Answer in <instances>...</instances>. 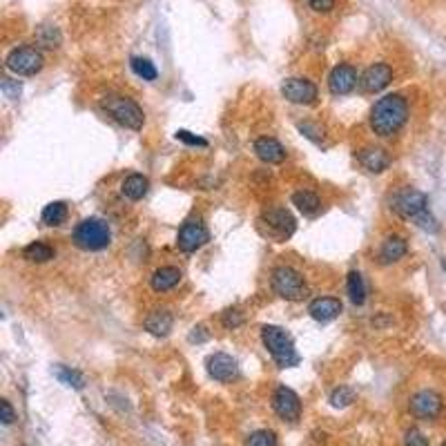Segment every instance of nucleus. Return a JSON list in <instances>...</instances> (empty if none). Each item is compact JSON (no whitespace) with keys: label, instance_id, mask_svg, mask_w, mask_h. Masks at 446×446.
<instances>
[{"label":"nucleus","instance_id":"obj_19","mask_svg":"<svg viewBox=\"0 0 446 446\" xmlns=\"http://www.w3.org/2000/svg\"><path fill=\"white\" fill-rule=\"evenodd\" d=\"M408 252V244L404 236L399 234H389L386 239L382 241V248H379V263L382 265H391V263H397L399 259H404V255Z\"/></svg>","mask_w":446,"mask_h":446},{"label":"nucleus","instance_id":"obj_1","mask_svg":"<svg viewBox=\"0 0 446 446\" xmlns=\"http://www.w3.org/2000/svg\"><path fill=\"white\" fill-rule=\"evenodd\" d=\"M408 118V103L401 94H386L382 96L373 110H370V130H373L377 137L382 139H391L404 127Z\"/></svg>","mask_w":446,"mask_h":446},{"label":"nucleus","instance_id":"obj_22","mask_svg":"<svg viewBox=\"0 0 446 446\" xmlns=\"http://www.w3.org/2000/svg\"><path fill=\"white\" fill-rule=\"evenodd\" d=\"M292 205L304 217H317L321 212V199L310 190H297L292 195Z\"/></svg>","mask_w":446,"mask_h":446},{"label":"nucleus","instance_id":"obj_16","mask_svg":"<svg viewBox=\"0 0 446 446\" xmlns=\"http://www.w3.org/2000/svg\"><path fill=\"white\" fill-rule=\"evenodd\" d=\"M357 161H360V166L364 170H368L370 174H382L391 168V154L384 150V147H362L360 152H357Z\"/></svg>","mask_w":446,"mask_h":446},{"label":"nucleus","instance_id":"obj_6","mask_svg":"<svg viewBox=\"0 0 446 446\" xmlns=\"http://www.w3.org/2000/svg\"><path fill=\"white\" fill-rule=\"evenodd\" d=\"M103 110H105L118 125L134 130V132L141 130L145 123V114L141 105L130 96H118V94L105 96L103 98Z\"/></svg>","mask_w":446,"mask_h":446},{"label":"nucleus","instance_id":"obj_7","mask_svg":"<svg viewBox=\"0 0 446 446\" xmlns=\"http://www.w3.org/2000/svg\"><path fill=\"white\" fill-rule=\"evenodd\" d=\"M273 290L286 302H302L308 297V284L299 270H295L292 265H279L273 270L270 277Z\"/></svg>","mask_w":446,"mask_h":446},{"label":"nucleus","instance_id":"obj_36","mask_svg":"<svg viewBox=\"0 0 446 446\" xmlns=\"http://www.w3.org/2000/svg\"><path fill=\"white\" fill-rule=\"evenodd\" d=\"M176 139H178V141H183V143H188V145H199V147H205V145H207L205 139L195 137V134L188 132V130H178V132H176Z\"/></svg>","mask_w":446,"mask_h":446},{"label":"nucleus","instance_id":"obj_30","mask_svg":"<svg viewBox=\"0 0 446 446\" xmlns=\"http://www.w3.org/2000/svg\"><path fill=\"white\" fill-rule=\"evenodd\" d=\"M36 40L38 45H42V47H58L61 45V34H58V29L52 27V25H42L38 29V34H36Z\"/></svg>","mask_w":446,"mask_h":446},{"label":"nucleus","instance_id":"obj_18","mask_svg":"<svg viewBox=\"0 0 446 446\" xmlns=\"http://www.w3.org/2000/svg\"><path fill=\"white\" fill-rule=\"evenodd\" d=\"M255 154L259 156V161L268 163V166H279V163H284L286 156H288L286 147L273 137L257 139L255 141Z\"/></svg>","mask_w":446,"mask_h":446},{"label":"nucleus","instance_id":"obj_31","mask_svg":"<svg viewBox=\"0 0 446 446\" xmlns=\"http://www.w3.org/2000/svg\"><path fill=\"white\" fill-rule=\"evenodd\" d=\"M246 446H277V433L268 428L255 430L246 438Z\"/></svg>","mask_w":446,"mask_h":446},{"label":"nucleus","instance_id":"obj_23","mask_svg":"<svg viewBox=\"0 0 446 446\" xmlns=\"http://www.w3.org/2000/svg\"><path fill=\"white\" fill-rule=\"evenodd\" d=\"M147 190H150V178L143 174H130L121 185L123 197L130 201H141L147 195Z\"/></svg>","mask_w":446,"mask_h":446},{"label":"nucleus","instance_id":"obj_34","mask_svg":"<svg viewBox=\"0 0 446 446\" xmlns=\"http://www.w3.org/2000/svg\"><path fill=\"white\" fill-rule=\"evenodd\" d=\"M0 87H3V94L11 101H16L23 92V85L18 81H13V79H3V83H0Z\"/></svg>","mask_w":446,"mask_h":446},{"label":"nucleus","instance_id":"obj_8","mask_svg":"<svg viewBox=\"0 0 446 446\" xmlns=\"http://www.w3.org/2000/svg\"><path fill=\"white\" fill-rule=\"evenodd\" d=\"M5 65L9 72L18 74V76H36V74L45 67V58H42L40 50L25 45V47H16L7 54Z\"/></svg>","mask_w":446,"mask_h":446},{"label":"nucleus","instance_id":"obj_13","mask_svg":"<svg viewBox=\"0 0 446 446\" xmlns=\"http://www.w3.org/2000/svg\"><path fill=\"white\" fill-rule=\"evenodd\" d=\"M205 368H207V375H210L212 379H217V382H221V384H228V382L239 377V364H236V360L228 353L210 355L205 362Z\"/></svg>","mask_w":446,"mask_h":446},{"label":"nucleus","instance_id":"obj_15","mask_svg":"<svg viewBox=\"0 0 446 446\" xmlns=\"http://www.w3.org/2000/svg\"><path fill=\"white\" fill-rule=\"evenodd\" d=\"M411 413L420 420H435L442 413L444 401L435 391H420L411 397Z\"/></svg>","mask_w":446,"mask_h":446},{"label":"nucleus","instance_id":"obj_40","mask_svg":"<svg viewBox=\"0 0 446 446\" xmlns=\"http://www.w3.org/2000/svg\"><path fill=\"white\" fill-rule=\"evenodd\" d=\"M442 446H446V442H444V444H442Z\"/></svg>","mask_w":446,"mask_h":446},{"label":"nucleus","instance_id":"obj_37","mask_svg":"<svg viewBox=\"0 0 446 446\" xmlns=\"http://www.w3.org/2000/svg\"><path fill=\"white\" fill-rule=\"evenodd\" d=\"M297 127H299V132L304 134V137H308L310 141L321 143V137H319V134H321V130H319L317 125H312V123H299Z\"/></svg>","mask_w":446,"mask_h":446},{"label":"nucleus","instance_id":"obj_10","mask_svg":"<svg viewBox=\"0 0 446 446\" xmlns=\"http://www.w3.org/2000/svg\"><path fill=\"white\" fill-rule=\"evenodd\" d=\"M281 94H284L286 101L295 103V105H312L319 96L317 85L308 81V79H286L284 85H281Z\"/></svg>","mask_w":446,"mask_h":446},{"label":"nucleus","instance_id":"obj_3","mask_svg":"<svg viewBox=\"0 0 446 446\" xmlns=\"http://www.w3.org/2000/svg\"><path fill=\"white\" fill-rule=\"evenodd\" d=\"M261 341L279 368H292L302 362L299 353L295 348L292 337L284 328H279V326H263Z\"/></svg>","mask_w":446,"mask_h":446},{"label":"nucleus","instance_id":"obj_28","mask_svg":"<svg viewBox=\"0 0 446 446\" xmlns=\"http://www.w3.org/2000/svg\"><path fill=\"white\" fill-rule=\"evenodd\" d=\"M130 65H132L134 74H137V76H141L143 81H156V76H159V72H156V67H154V63L150 61V58L134 56Z\"/></svg>","mask_w":446,"mask_h":446},{"label":"nucleus","instance_id":"obj_4","mask_svg":"<svg viewBox=\"0 0 446 446\" xmlns=\"http://www.w3.org/2000/svg\"><path fill=\"white\" fill-rule=\"evenodd\" d=\"M72 241L74 246L85 252H98V250H105L112 244V232L103 219L89 217V219H83L79 226L74 228Z\"/></svg>","mask_w":446,"mask_h":446},{"label":"nucleus","instance_id":"obj_29","mask_svg":"<svg viewBox=\"0 0 446 446\" xmlns=\"http://www.w3.org/2000/svg\"><path fill=\"white\" fill-rule=\"evenodd\" d=\"M355 397H357L355 389H350V386H339V389H335L331 393V406H335V408H346V406L353 404Z\"/></svg>","mask_w":446,"mask_h":446},{"label":"nucleus","instance_id":"obj_14","mask_svg":"<svg viewBox=\"0 0 446 446\" xmlns=\"http://www.w3.org/2000/svg\"><path fill=\"white\" fill-rule=\"evenodd\" d=\"M357 85H360V76H357V69L353 65L339 63L333 67L331 76H328V89L333 96H346Z\"/></svg>","mask_w":446,"mask_h":446},{"label":"nucleus","instance_id":"obj_21","mask_svg":"<svg viewBox=\"0 0 446 446\" xmlns=\"http://www.w3.org/2000/svg\"><path fill=\"white\" fill-rule=\"evenodd\" d=\"M174 326V317L170 310H152L145 317V331L154 337H168Z\"/></svg>","mask_w":446,"mask_h":446},{"label":"nucleus","instance_id":"obj_17","mask_svg":"<svg viewBox=\"0 0 446 446\" xmlns=\"http://www.w3.org/2000/svg\"><path fill=\"white\" fill-rule=\"evenodd\" d=\"M341 310H344V306H341V302L337 299V297H317V299H312L308 304V312L310 317L315 321H333L341 315Z\"/></svg>","mask_w":446,"mask_h":446},{"label":"nucleus","instance_id":"obj_27","mask_svg":"<svg viewBox=\"0 0 446 446\" xmlns=\"http://www.w3.org/2000/svg\"><path fill=\"white\" fill-rule=\"evenodd\" d=\"M54 375H56V379L61 382V384L69 386V389L81 391L83 386H85V377H83V373H79V370H74V368H69V366L58 364V366L54 368Z\"/></svg>","mask_w":446,"mask_h":446},{"label":"nucleus","instance_id":"obj_12","mask_svg":"<svg viewBox=\"0 0 446 446\" xmlns=\"http://www.w3.org/2000/svg\"><path fill=\"white\" fill-rule=\"evenodd\" d=\"M391 81H393V67L389 63H373L360 76V92L364 94L382 92L384 87L391 85Z\"/></svg>","mask_w":446,"mask_h":446},{"label":"nucleus","instance_id":"obj_33","mask_svg":"<svg viewBox=\"0 0 446 446\" xmlns=\"http://www.w3.org/2000/svg\"><path fill=\"white\" fill-rule=\"evenodd\" d=\"M404 446H428V440L420 428H408L404 433Z\"/></svg>","mask_w":446,"mask_h":446},{"label":"nucleus","instance_id":"obj_32","mask_svg":"<svg viewBox=\"0 0 446 446\" xmlns=\"http://www.w3.org/2000/svg\"><path fill=\"white\" fill-rule=\"evenodd\" d=\"M244 321H246V317H244V312H241L239 308H228V310L221 315V324L226 326L228 331L239 328V326H241Z\"/></svg>","mask_w":446,"mask_h":446},{"label":"nucleus","instance_id":"obj_25","mask_svg":"<svg viewBox=\"0 0 446 446\" xmlns=\"http://www.w3.org/2000/svg\"><path fill=\"white\" fill-rule=\"evenodd\" d=\"M42 223L45 226H50V228H58V226H63V223L67 221V203L63 201H52L45 205V210H42Z\"/></svg>","mask_w":446,"mask_h":446},{"label":"nucleus","instance_id":"obj_2","mask_svg":"<svg viewBox=\"0 0 446 446\" xmlns=\"http://www.w3.org/2000/svg\"><path fill=\"white\" fill-rule=\"evenodd\" d=\"M391 210L399 215L401 219L413 221L415 226H420L426 232H438V221L428 212L426 195H422L420 190H413V188L399 190L391 199Z\"/></svg>","mask_w":446,"mask_h":446},{"label":"nucleus","instance_id":"obj_39","mask_svg":"<svg viewBox=\"0 0 446 446\" xmlns=\"http://www.w3.org/2000/svg\"><path fill=\"white\" fill-rule=\"evenodd\" d=\"M190 341H197V344H203V341H207V333L203 326H195L190 333Z\"/></svg>","mask_w":446,"mask_h":446},{"label":"nucleus","instance_id":"obj_5","mask_svg":"<svg viewBox=\"0 0 446 446\" xmlns=\"http://www.w3.org/2000/svg\"><path fill=\"white\" fill-rule=\"evenodd\" d=\"M257 228L265 239L286 241L295 234L297 221L290 215V210H286V207H281V205H275V207H268V210L261 212V217L257 221Z\"/></svg>","mask_w":446,"mask_h":446},{"label":"nucleus","instance_id":"obj_11","mask_svg":"<svg viewBox=\"0 0 446 446\" xmlns=\"http://www.w3.org/2000/svg\"><path fill=\"white\" fill-rule=\"evenodd\" d=\"M273 406L275 413L279 415L284 422H297L302 418V401L299 395H297L288 386H279L273 395Z\"/></svg>","mask_w":446,"mask_h":446},{"label":"nucleus","instance_id":"obj_20","mask_svg":"<svg viewBox=\"0 0 446 446\" xmlns=\"http://www.w3.org/2000/svg\"><path fill=\"white\" fill-rule=\"evenodd\" d=\"M181 277L183 273L178 270V268L174 265H161L156 268V270L152 273L150 277V286L154 292H168L172 288H176L178 284H181Z\"/></svg>","mask_w":446,"mask_h":446},{"label":"nucleus","instance_id":"obj_38","mask_svg":"<svg viewBox=\"0 0 446 446\" xmlns=\"http://www.w3.org/2000/svg\"><path fill=\"white\" fill-rule=\"evenodd\" d=\"M0 411H3V415H0V420H3V424H5V426L13 424V420H16V413H13V408H11V404H9L7 399L0 401Z\"/></svg>","mask_w":446,"mask_h":446},{"label":"nucleus","instance_id":"obj_9","mask_svg":"<svg viewBox=\"0 0 446 446\" xmlns=\"http://www.w3.org/2000/svg\"><path fill=\"white\" fill-rule=\"evenodd\" d=\"M207 241H210V232H207L201 219H188L176 234V248L185 255L201 250Z\"/></svg>","mask_w":446,"mask_h":446},{"label":"nucleus","instance_id":"obj_35","mask_svg":"<svg viewBox=\"0 0 446 446\" xmlns=\"http://www.w3.org/2000/svg\"><path fill=\"white\" fill-rule=\"evenodd\" d=\"M308 7L317 13H331L337 7V0H306Z\"/></svg>","mask_w":446,"mask_h":446},{"label":"nucleus","instance_id":"obj_24","mask_svg":"<svg viewBox=\"0 0 446 446\" xmlns=\"http://www.w3.org/2000/svg\"><path fill=\"white\" fill-rule=\"evenodd\" d=\"M56 257V252L52 246H47L45 241H32L29 246L23 248V259L29 263H47Z\"/></svg>","mask_w":446,"mask_h":446},{"label":"nucleus","instance_id":"obj_26","mask_svg":"<svg viewBox=\"0 0 446 446\" xmlns=\"http://www.w3.org/2000/svg\"><path fill=\"white\" fill-rule=\"evenodd\" d=\"M346 288H348V297L355 306H364L366 302V284H364V277L362 273L350 270L348 279H346Z\"/></svg>","mask_w":446,"mask_h":446}]
</instances>
